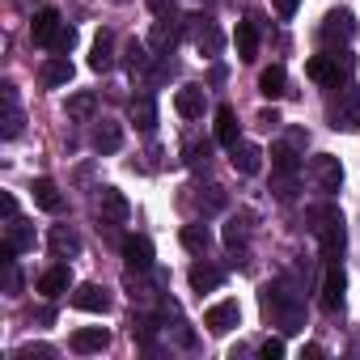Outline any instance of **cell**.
<instances>
[{
	"mask_svg": "<svg viewBox=\"0 0 360 360\" xmlns=\"http://www.w3.org/2000/svg\"><path fill=\"white\" fill-rule=\"evenodd\" d=\"M347 72H352V56L347 51H339V56H314L305 64V77L318 81V85H326V89H339Z\"/></svg>",
	"mask_w": 360,
	"mask_h": 360,
	"instance_id": "6da1fadb",
	"label": "cell"
},
{
	"mask_svg": "<svg viewBox=\"0 0 360 360\" xmlns=\"http://www.w3.org/2000/svg\"><path fill=\"white\" fill-rule=\"evenodd\" d=\"M326 119H330L335 131H356L360 127V89L339 85V98L326 106Z\"/></svg>",
	"mask_w": 360,
	"mask_h": 360,
	"instance_id": "7a4b0ae2",
	"label": "cell"
},
{
	"mask_svg": "<svg viewBox=\"0 0 360 360\" xmlns=\"http://www.w3.org/2000/svg\"><path fill=\"white\" fill-rule=\"evenodd\" d=\"M309 174H314V183L330 195V191H339V183H343V165H339V157H330V153H318L314 161H309Z\"/></svg>",
	"mask_w": 360,
	"mask_h": 360,
	"instance_id": "3957f363",
	"label": "cell"
},
{
	"mask_svg": "<svg viewBox=\"0 0 360 360\" xmlns=\"http://www.w3.org/2000/svg\"><path fill=\"white\" fill-rule=\"evenodd\" d=\"M191 34H195V47H200L204 56H221V47H225V34H221V26H217L212 18H195Z\"/></svg>",
	"mask_w": 360,
	"mask_h": 360,
	"instance_id": "277c9868",
	"label": "cell"
},
{
	"mask_svg": "<svg viewBox=\"0 0 360 360\" xmlns=\"http://www.w3.org/2000/svg\"><path fill=\"white\" fill-rule=\"evenodd\" d=\"M72 305L85 309V314H106V309H110V292H106L102 284H77Z\"/></svg>",
	"mask_w": 360,
	"mask_h": 360,
	"instance_id": "5b68a950",
	"label": "cell"
},
{
	"mask_svg": "<svg viewBox=\"0 0 360 360\" xmlns=\"http://www.w3.org/2000/svg\"><path fill=\"white\" fill-rule=\"evenodd\" d=\"M238 318H242L238 301H221V305H212V309L204 314V326H208L212 335H229V330L238 326Z\"/></svg>",
	"mask_w": 360,
	"mask_h": 360,
	"instance_id": "8992f818",
	"label": "cell"
},
{
	"mask_svg": "<svg viewBox=\"0 0 360 360\" xmlns=\"http://www.w3.org/2000/svg\"><path fill=\"white\" fill-rule=\"evenodd\" d=\"M204 106H208V94H204L200 85H183V89L174 94V110L183 115V119H200Z\"/></svg>",
	"mask_w": 360,
	"mask_h": 360,
	"instance_id": "52a82bcc",
	"label": "cell"
},
{
	"mask_svg": "<svg viewBox=\"0 0 360 360\" xmlns=\"http://www.w3.org/2000/svg\"><path fill=\"white\" fill-rule=\"evenodd\" d=\"M60 13L56 9H39L34 13V22H30V34H34V43L39 47H56V34H60Z\"/></svg>",
	"mask_w": 360,
	"mask_h": 360,
	"instance_id": "ba28073f",
	"label": "cell"
},
{
	"mask_svg": "<svg viewBox=\"0 0 360 360\" xmlns=\"http://www.w3.org/2000/svg\"><path fill=\"white\" fill-rule=\"evenodd\" d=\"M318 233H322V255L335 263L339 255H343V246H347V233H343V221L339 217H326V225H314Z\"/></svg>",
	"mask_w": 360,
	"mask_h": 360,
	"instance_id": "9c48e42d",
	"label": "cell"
},
{
	"mask_svg": "<svg viewBox=\"0 0 360 360\" xmlns=\"http://www.w3.org/2000/svg\"><path fill=\"white\" fill-rule=\"evenodd\" d=\"M123 263H127V271H148L153 267V242L148 238H123Z\"/></svg>",
	"mask_w": 360,
	"mask_h": 360,
	"instance_id": "30bf717a",
	"label": "cell"
},
{
	"mask_svg": "<svg viewBox=\"0 0 360 360\" xmlns=\"http://www.w3.org/2000/svg\"><path fill=\"white\" fill-rule=\"evenodd\" d=\"M343 288H347V276H343L339 263H330L326 276H322V309H339L343 305Z\"/></svg>",
	"mask_w": 360,
	"mask_h": 360,
	"instance_id": "8fae6325",
	"label": "cell"
},
{
	"mask_svg": "<svg viewBox=\"0 0 360 360\" xmlns=\"http://www.w3.org/2000/svg\"><path fill=\"white\" fill-rule=\"evenodd\" d=\"M98 212H102V221H115V225H123V221L131 217L127 200H123L115 187H102V191H98Z\"/></svg>",
	"mask_w": 360,
	"mask_h": 360,
	"instance_id": "7c38bea8",
	"label": "cell"
},
{
	"mask_svg": "<svg viewBox=\"0 0 360 360\" xmlns=\"http://www.w3.org/2000/svg\"><path fill=\"white\" fill-rule=\"evenodd\" d=\"M106 343H110V330H106V326H81V330L72 335V352H77V356L106 352Z\"/></svg>",
	"mask_w": 360,
	"mask_h": 360,
	"instance_id": "4fadbf2b",
	"label": "cell"
},
{
	"mask_svg": "<svg viewBox=\"0 0 360 360\" xmlns=\"http://www.w3.org/2000/svg\"><path fill=\"white\" fill-rule=\"evenodd\" d=\"M229 153H233V169H238V174H259V169H263V148H259V144L238 140Z\"/></svg>",
	"mask_w": 360,
	"mask_h": 360,
	"instance_id": "5bb4252c",
	"label": "cell"
},
{
	"mask_svg": "<svg viewBox=\"0 0 360 360\" xmlns=\"http://www.w3.org/2000/svg\"><path fill=\"white\" fill-rule=\"evenodd\" d=\"M94 148L106 157V153H119L123 148V127L115 123V119H102L98 127H94Z\"/></svg>",
	"mask_w": 360,
	"mask_h": 360,
	"instance_id": "9a60e30c",
	"label": "cell"
},
{
	"mask_svg": "<svg viewBox=\"0 0 360 360\" xmlns=\"http://www.w3.org/2000/svg\"><path fill=\"white\" fill-rule=\"evenodd\" d=\"M110 64H115V34L102 30V34L94 39V51H89V68H94V72H110Z\"/></svg>",
	"mask_w": 360,
	"mask_h": 360,
	"instance_id": "2e32d148",
	"label": "cell"
},
{
	"mask_svg": "<svg viewBox=\"0 0 360 360\" xmlns=\"http://www.w3.org/2000/svg\"><path fill=\"white\" fill-rule=\"evenodd\" d=\"M39 77H43V85H47V89H60V85H68V81H72V60H68V56H51V60L43 64V72H39Z\"/></svg>",
	"mask_w": 360,
	"mask_h": 360,
	"instance_id": "e0dca14e",
	"label": "cell"
},
{
	"mask_svg": "<svg viewBox=\"0 0 360 360\" xmlns=\"http://www.w3.org/2000/svg\"><path fill=\"white\" fill-rule=\"evenodd\" d=\"M68 284H72V271H68L64 263H56V267H47V271L39 276V292H43V297H60V292H68Z\"/></svg>",
	"mask_w": 360,
	"mask_h": 360,
	"instance_id": "ac0fdd59",
	"label": "cell"
},
{
	"mask_svg": "<svg viewBox=\"0 0 360 360\" xmlns=\"http://www.w3.org/2000/svg\"><path fill=\"white\" fill-rule=\"evenodd\" d=\"M34 204L43 208V212H64V195H60V187L51 183V178H34Z\"/></svg>",
	"mask_w": 360,
	"mask_h": 360,
	"instance_id": "d6986e66",
	"label": "cell"
},
{
	"mask_svg": "<svg viewBox=\"0 0 360 360\" xmlns=\"http://www.w3.org/2000/svg\"><path fill=\"white\" fill-rule=\"evenodd\" d=\"M352 34H356V22H352V13H347V9H339V13H330V18L322 22V39H326V43H335V39H343V43H347Z\"/></svg>",
	"mask_w": 360,
	"mask_h": 360,
	"instance_id": "ffe728a7",
	"label": "cell"
},
{
	"mask_svg": "<svg viewBox=\"0 0 360 360\" xmlns=\"http://www.w3.org/2000/svg\"><path fill=\"white\" fill-rule=\"evenodd\" d=\"M233 43H238V60H242V64H250V60L259 56V26H255V22H238Z\"/></svg>",
	"mask_w": 360,
	"mask_h": 360,
	"instance_id": "44dd1931",
	"label": "cell"
},
{
	"mask_svg": "<svg viewBox=\"0 0 360 360\" xmlns=\"http://www.w3.org/2000/svg\"><path fill=\"white\" fill-rule=\"evenodd\" d=\"M284 85H288V77H284V68H280V64H271V68H263V72H259V94H263V98H271V102H276V98H284V94H288Z\"/></svg>",
	"mask_w": 360,
	"mask_h": 360,
	"instance_id": "7402d4cb",
	"label": "cell"
},
{
	"mask_svg": "<svg viewBox=\"0 0 360 360\" xmlns=\"http://www.w3.org/2000/svg\"><path fill=\"white\" fill-rule=\"evenodd\" d=\"M187 280H191V288L195 292H212V288H221V267H212V263H195L191 271H187Z\"/></svg>",
	"mask_w": 360,
	"mask_h": 360,
	"instance_id": "603a6c76",
	"label": "cell"
},
{
	"mask_svg": "<svg viewBox=\"0 0 360 360\" xmlns=\"http://www.w3.org/2000/svg\"><path fill=\"white\" fill-rule=\"evenodd\" d=\"M183 246L191 250V255H208V246H212V233H208V225H183Z\"/></svg>",
	"mask_w": 360,
	"mask_h": 360,
	"instance_id": "cb8c5ba5",
	"label": "cell"
},
{
	"mask_svg": "<svg viewBox=\"0 0 360 360\" xmlns=\"http://www.w3.org/2000/svg\"><path fill=\"white\" fill-rule=\"evenodd\" d=\"M47 242H51L56 255H81V238H77V229H68V225H56Z\"/></svg>",
	"mask_w": 360,
	"mask_h": 360,
	"instance_id": "d4e9b609",
	"label": "cell"
},
{
	"mask_svg": "<svg viewBox=\"0 0 360 360\" xmlns=\"http://www.w3.org/2000/svg\"><path fill=\"white\" fill-rule=\"evenodd\" d=\"M94 110H98V98H94L89 89H81V94H72V98H68V119L85 123V119H94Z\"/></svg>",
	"mask_w": 360,
	"mask_h": 360,
	"instance_id": "484cf974",
	"label": "cell"
},
{
	"mask_svg": "<svg viewBox=\"0 0 360 360\" xmlns=\"http://www.w3.org/2000/svg\"><path fill=\"white\" fill-rule=\"evenodd\" d=\"M131 123H136L140 131H153V127H157V106H153V98H148V94L131 102Z\"/></svg>",
	"mask_w": 360,
	"mask_h": 360,
	"instance_id": "4316f807",
	"label": "cell"
},
{
	"mask_svg": "<svg viewBox=\"0 0 360 360\" xmlns=\"http://www.w3.org/2000/svg\"><path fill=\"white\" fill-rule=\"evenodd\" d=\"M217 140L229 144V148L238 144V115H233V106H221L217 110Z\"/></svg>",
	"mask_w": 360,
	"mask_h": 360,
	"instance_id": "83f0119b",
	"label": "cell"
},
{
	"mask_svg": "<svg viewBox=\"0 0 360 360\" xmlns=\"http://www.w3.org/2000/svg\"><path fill=\"white\" fill-rule=\"evenodd\" d=\"M123 56H127V68H131V77H136V72H148V43H140V39H131Z\"/></svg>",
	"mask_w": 360,
	"mask_h": 360,
	"instance_id": "f1b7e54d",
	"label": "cell"
},
{
	"mask_svg": "<svg viewBox=\"0 0 360 360\" xmlns=\"http://www.w3.org/2000/svg\"><path fill=\"white\" fill-rule=\"evenodd\" d=\"M13 250H30L34 246V229L30 225H22V221H9V238H5Z\"/></svg>",
	"mask_w": 360,
	"mask_h": 360,
	"instance_id": "f546056e",
	"label": "cell"
},
{
	"mask_svg": "<svg viewBox=\"0 0 360 360\" xmlns=\"http://www.w3.org/2000/svg\"><path fill=\"white\" fill-rule=\"evenodd\" d=\"M174 43H178V30H174V26H165V22H157V26H153L148 47H153V51H165V47H174Z\"/></svg>",
	"mask_w": 360,
	"mask_h": 360,
	"instance_id": "4dcf8cb0",
	"label": "cell"
},
{
	"mask_svg": "<svg viewBox=\"0 0 360 360\" xmlns=\"http://www.w3.org/2000/svg\"><path fill=\"white\" fill-rule=\"evenodd\" d=\"M225 246H229V250L246 246V225H242V221H229V225H225Z\"/></svg>",
	"mask_w": 360,
	"mask_h": 360,
	"instance_id": "1f68e13d",
	"label": "cell"
},
{
	"mask_svg": "<svg viewBox=\"0 0 360 360\" xmlns=\"http://www.w3.org/2000/svg\"><path fill=\"white\" fill-rule=\"evenodd\" d=\"M271 157H276V169H284V174H292V169H297V157H292V148L276 144V148H271Z\"/></svg>",
	"mask_w": 360,
	"mask_h": 360,
	"instance_id": "d6a6232c",
	"label": "cell"
},
{
	"mask_svg": "<svg viewBox=\"0 0 360 360\" xmlns=\"http://www.w3.org/2000/svg\"><path fill=\"white\" fill-rule=\"evenodd\" d=\"M200 208L204 212H221L225 208V191L221 187H208V195H200Z\"/></svg>",
	"mask_w": 360,
	"mask_h": 360,
	"instance_id": "836d02e7",
	"label": "cell"
},
{
	"mask_svg": "<svg viewBox=\"0 0 360 360\" xmlns=\"http://www.w3.org/2000/svg\"><path fill=\"white\" fill-rule=\"evenodd\" d=\"M72 43H77V30L64 22V26H60V34H56V51H60V56H68V51H72Z\"/></svg>",
	"mask_w": 360,
	"mask_h": 360,
	"instance_id": "e575fe53",
	"label": "cell"
},
{
	"mask_svg": "<svg viewBox=\"0 0 360 360\" xmlns=\"http://www.w3.org/2000/svg\"><path fill=\"white\" fill-rule=\"evenodd\" d=\"M34 356H39V360H51V356H56V347L34 343V347H22V352H18V360H34Z\"/></svg>",
	"mask_w": 360,
	"mask_h": 360,
	"instance_id": "d590c367",
	"label": "cell"
},
{
	"mask_svg": "<svg viewBox=\"0 0 360 360\" xmlns=\"http://www.w3.org/2000/svg\"><path fill=\"white\" fill-rule=\"evenodd\" d=\"M259 356H263V360H280V356H284V343H280V339H267V343L259 347Z\"/></svg>",
	"mask_w": 360,
	"mask_h": 360,
	"instance_id": "8d00e7d4",
	"label": "cell"
},
{
	"mask_svg": "<svg viewBox=\"0 0 360 360\" xmlns=\"http://www.w3.org/2000/svg\"><path fill=\"white\" fill-rule=\"evenodd\" d=\"M148 5H153L157 18H174V13H178V9H174V0H148Z\"/></svg>",
	"mask_w": 360,
	"mask_h": 360,
	"instance_id": "74e56055",
	"label": "cell"
},
{
	"mask_svg": "<svg viewBox=\"0 0 360 360\" xmlns=\"http://www.w3.org/2000/svg\"><path fill=\"white\" fill-rule=\"evenodd\" d=\"M297 5H301V0H276V13H280V18H292Z\"/></svg>",
	"mask_w": 360,
	"mask_h": 360,
	"instance_id": "f35d334b",
	"label": "cell"
},
{
	"mask_svg": "<svg viewBox=\"0 0 360 360\" xmlns=\"http://www.w3.org/2000/svg\"><path fill=\"white\" fill-rule=\"evenodd\" d=\"M187 153H191V165H200V161H204V165H208V144H204V148H200V144H191V148H187Z\"/></svg>",
	"mask_w": 360,
	"mask_h": 360,
	"instance_id": "ab89813d",
	"label": "cell"
},
{
	"mask_svg": "<svg viewBox=\"0 0 360 360\" xmlns=\"http://www.w3.org/2000/svg\"><path fill=\"white\" fill-rule=\"evenodd\" d=\"M5 221H18V200L13 195H5Z\"/></svg>",
	"mask_w": 360,
	"mask_h": 360,
	"instance_id": "60d3db41",
	"label": "cell"
},
{
	"mask_svg": "<svg viewBox=\"0 0 360 360\" xmlns=\"http://www.w3.org/2000/svg\"><path fill=\"white\" fill-rule=\"evenodd\" d=\"M259 123H263V127H276V123H280V115H276V110H263V115H259Z\"/></svg>",
	"mask_w": 360,
	"mask_h": 360,
	"instance_id": "b9f144b4",
	"label": "cell"
}]
</instances>
